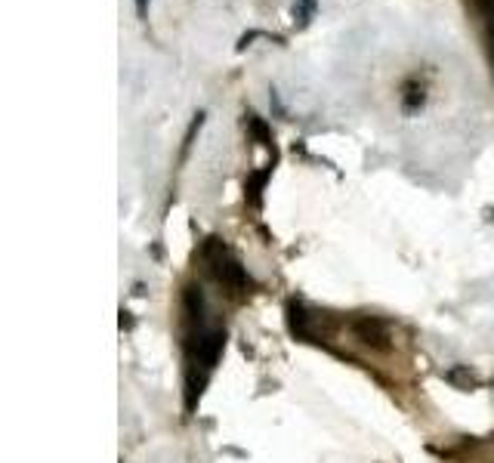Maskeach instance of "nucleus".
<instances>
[{
	"label": "nucleus",
	"instance_id": "f257e3e1",
	"mask_svg": "<svg viewBox=\"0 0 494 463\" xmlns=\"http://www.w3.org/2000/svg\"><path fill=\"white\" fill-rule=\"evenodd\" d=\"M201 257H204V263H207V272L222 284V287H228V290H235V294H241V290L250 284V278H247L244 265L238 263V257H235V253L228 250V247L222 244L220 238H207V241H204Z\"/></svg>",
	"mask_w": 494,
	"mask_h": 463
},
{
	"label": "nucleus",
	"instance_id": "f03ea898",
	"mask_svg": "<svg viewBox=\"0 0 494 463\" xmlns=\"http://www.w3.org/2000/svg\"><path fill=\"white\" fill-rule=\"evenodd\" d=\"M352 331H355V337L362 340L364 346H370V349H386V346H389V327H386V321L374 318V315H364V318H358L355 324H352Z\"/></svg>",
	"mask_w": 494,
	"mask_h": 463
},
{
	"label": "nucleus",
	"instance_id": "7ed1b4c3",
	"mask_svg": "<svg viewBox=\"0 0 494 463\" xmlns=\"http://www.w3.org/2000/svg\"><path fill=\"white\" fill-rule=\"evenodd\" d=\"M309 318H312V315H309L300 302H287V324H290V331H294L296 337H303V340L312 337V331H309Z\"/></svg>",
	"mask_w": 494,
	"mask_h": 463
},
{
	"label": "nucleus",
	"instance_id": "20e7f679",
	"mask_svg": "<svg viewBox=\"0 0 494 463\" xmlns=\"http://www.w3.org/2000/svg\"><path fill=\"white\" fill-rule=\"evenodd\" d=\"M269 173H272V167H266V170H257V173H250V176H247V182H244V198L253 204V207H259V204H263V189H266V179H269Z\"/></svg>",
	"mask_w": 494,
	"mask_h": 463
},
{
	"label": "nucleus",
	"instance_id": "39448f33",
	"mask_svg": "<svg viewBox=\"0 0 494 463\" xmlns=\"http://www.w3.org/2000/svg\"><path fill=\"white\" fill-rule=\"evenodd\" d=\"M445 377H448V383H451V386L463 389V392H469V389H475V386H479V374H475V370H469L467 364H454V368H451Z\"/></svg>",
	"mask_w": 494,
	"mask_h": 463
},
{
	"label": "nucleus",
	"instance_id": "423d86ee",
	"mask_svg": "<svg viewBox=\"0 0 494 463\" xmlns=\"http://www.w3.org/2000/svg\"><path fill=\"white\" fill-rule=\"evenodd\" d=\"M423 99H426L423 84H417V80H405V86H401V108L417 111L420 105H423Z\"/></svg>",
	"mask_w": 494,
	"mask_h": 463
},
{
	"label": "nucleus",
	"instance_id": "0eeeda50",
	"mask_svg": "<svg viewBox=\"0 0 494 463\" xmlns=\"http://www.w3.org/2000/svg\"><path fill=\"white\" fill-rule=\"evenodd\" d=\"M185 312H189L191 321L204 318V296H201V287H195V284L185 287Z\"/></svg>",
	"mask_w": 494,
	"mask_h": 463
},
{
	"label": "nucleus",
	"instance_id": "6e6552de",
	"mask_svg": "<svg viewBox=\"0 0 494 463\" xmlns=\"http://www.w3.org/2000/svg\"><path fill=\"white\" fill-rule=\"evenodd\" d=\"M247 127H250V133L257 136V139L263 142L266 148H272V152H275V142H272V133H269V127H266V123L259 121V117L253 115V111H250V115H247Z\"/></svg>",
	"mask_w": 494,
	"mask_h": 463
},
{
	"label": "nucleus",
	"instance_id": "1a4fd4ad",
	"mask_svg": "<svg viewBox=\"0 0 494 463\" xmlns=\"http://www.w3.org/2000/svg\"><path fill=\"white\" fill-rule=\"evenodd\" d=\"M312 12H315V3H312V0H300V3L294 6V16L300 19V25H306L309 19H312Z\"/></svg>",
	"mask_w": 494,
	"mask_h": 463
},
{
	"label": "nucleus",
	"instance_id": "9d476101",
	"mask_svg": "<svg viewBox=\"0 0 494 463\" xmlns=\"http://www.w3.org/2000/svg\"><path fill=\"white\" fill-rule=\"evenodd\" d=\"M133 3H136V16L145 19L148 16V0H133Z\"/></svg>",
	"mask_w": 494,
	"mask_h": 463
}]
</instances>
